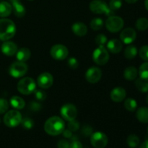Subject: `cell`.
<instances>
[{"instance_id":"cell-9","label":"cell","mask_w":148,"mask_h":148,"mask_svg":"<svg viewBox=\"0 0 148 148\" xmlns=\"http://www.w3.org/2000/svg\"><path fill=\"white\" fill-rule=\"evenodd\" d=\"M50 54L56 60H64L69 55V50L64 45L56 44L51 48Z\"/></svg>"},{"instance_id":"cell-43","label":"cell","mask_w":148,"mask_h":148,"mask_svg":"<svg viewBox=\"0 0 148 148\" xmlns=\"http://www.w3.org/2000/svg\"><path fill=\"white\" fill-rule=\"evenodd\" d=\"M64 134V136L66 138H69V137H72V132L70 130H64V132H62Z\"/></svg>"},{"instance_id":"cell-34","label":"cell","mask_w":148,"mask_h":148,"mask_svg":"<svg viewBox=\"0 0 148 148\" xmlns=\"http://www.w3.org/2000/svg\"><path fill=\"white\" fill-rule=\"evenodd\" d=\"M22 126L26 130H30L34 127V121L30 118H25L22 120Z\"/></svg>"},{"instance_id":"cell-16","label":"cell","mask_w":148,"mask_h":148,"mask_svg":"<svg viewBox=\"0 0 148 148\" xmlns=\"http://www.w3.org/2000/svg\"><path fill=\"white\" fill-rule=\"evenodd\" d=\"M1 52L7 56H12L16 54L17 51V46L14 42L6 40L2 43L1 47Z\"/></svg>"},{"instance_id":"cell-35","label":"cell","mask_w":148,"mask_h":148,"mask_svg":"<svg viewBox=\"0 0 148 148\" xmlns=\"http://www.w3.org/2000/svg\"><path fill=\"white\" fill-rule=\"evenodd\" d=\"M95 43L98 46H104L107 43V37L103 34H98L95 37Z\"/></svg>"},{"instance_id":"cell-4","label":"cell","mask_w":148,"mask_h":148,"mask_svg":"<svg viewBox=\"0 0 148 148\" xmlns=\"http://www.w3.org/2000/svg\"><path fill=\"white\" fill-rule=\"evenodd\" d=\"M4 123L7 127H16L18 125H20L22 122V115L18 110H11L7 112L4 115Z\"/></svg>"},{"instance_id":"cell-31","label":"cell","mask_w":148,"mask_h":148,"mask_svg":"<svg viewBox=\"0 0 148 148\" xmlns=\"http://www.w3.org/2000/svg\"><path fill=\"white\" fill-rule=\"evenodd\" d=\"M90 27L94 30H99L102 29L103 26V21L100 17H96L91 20L90 22Z\"/></svg>"},{"instance_id":"cell-19","label":"cell","mask_w":148,"mask_h":148,"mask_svg":"<svg viewBox=\"0 0 148 148\" xmlns=\"http://www.w3.org/2000/svg\"><path fill=\"white\" fill-rule=\"evenodd\" d=\"M138 76V71L135 66H130L126 68L124 72V77L127 80L132 81L137 79Z\"/></svg>"},{"instance_id":"cell-11","label":"cell","mask_w":148,"mask_h":148,"mask_svg":"<svg viewBox=\"0 0 148 148\" xmlns=\"http://www.w3.org/2000/svg\"><path fill=\"white\" fill-rule=\"evenodd\" d=\"M108 139L104 133L96 132L91 135L90 143L95 148H104L107 145Z\"/></svg>"},{"instance_id":"cell-1","label":"cell","mask_w":148,"mask_h":148,"mask_svg":"<svg viewBox=\"0 0 148 148\" xmlns=\"http://www.w3.org/2000/svg\"><path fill=\"white\" fill-rule=\"evenodd\" d=\"M65 128L63 119L59 116H51L48 119L44 124V130L51 136H56L62 134Z\"/></svg>"},{"instance_id":"cell-24","label":"cell","mask_w":148,"mask_h":148,"mask_svg":"<svg viewBox=\"0 0 148 148\" xmlns=\"http://www.w3.org/2000/svg\"><path fill=\"white\" fill-rule=\"evenodd\" d=\"M136 117L139 121L144 124L148 123V108L141 107L139 108L136 113Z\"/></svg>"},{"instance_id":"cell-14","label":"cell","mask_w":148,"mask_h":148,"mask_svg":"<svg viewBox=\"0 0 148 148\" xmlns=\"http://www.w3.org/2000/svg\"><path fill=\"white\" fill-rule=\"evenodd\" d=\"M136 38H137L136 31L132 27H127L120 33V40L125 44H131L135 40Z\"/></svg>"},{"instance_id":"cell-7","label":"cell","mask_w":148,"mask_h":148,"mask_svg":"<svg viewBox=\"0 0 148 148\" xmlns=\"http://www.w3.org/2000/svg\"><path fill=\"white\" fill-rule=\"evenodd\" d=\"M27 70H28V67L25 62L17 61L10 65L9 68V73L13 77L20 78L25 76Z\"/></svg>"},{"instance_id":"cell-25","label":"cell","mask_w":148,"mask_h":148,"mask_svg":"<svg viewBox=\"0 0 148 148\" xmlns=\"http://www.w3.org/2000/svg\"><path fill=\"white\" fill-rule=\"evenodd\" d=\"M124 56L128 59H133L137 55V49L134 45H129L124 50Z\"/></svg>"},{"instance_id":"cell-47","label":"cell","mask_w":148,"mask_h":148,"mask_svg":"<svg viewBox=\"0 0 148 148\" xmlns=\"http://www.w3.org/2000/svg\"><path fill=\"white\" fill-rule=\"evenodd\" d=\"M9 1H11L12 3V2H14V1H19V0H9Z\"/></svg>"},{"instance_id":"cell-44","label":"cell","mask_w":148,"mask_h":148,"mask_svg":"<svg viewBox=\"0 0 148 148\" xmlns=\"http://www.w3.org/2000/svg\"><path fill=\"white\" fill-rule=\"evenodd\" d=\"M139 148H148V140H145L144 143H142Z\"/></svg>"},{"instance_id":"cell-49","label":"cell","mask_w":148,"mask_h":148,"mask_svg":"<svg viewBox=\"0 0 148 148\" xmlns=\"http://www.w3.org/2000/svg\"><path fill=\"white\" fill-rule=\"evenodd\" d=\"M147 133H148V127H147Z\"/></svg>"},{"instance_id":"cell-41","label":"cell","mask_w":148,"mask_h":148,"mask_svg":"<svg viewBox=\"0 0 148 148\" xmlns=\"http://www.w3.org/2000/svg\"><path fill=\"white\" fill-rule=\"evenodd\" d=\"M58 148H69V143L68 141L64 140H62L58 143Z\"/></svg>"},{"instance_id":"cell-40","label":"cell","mask_w":148,"mask_h":148,"mask_svg":"<svg viewBox=\"0 0 148 148\" xmlns=\"http://www.w3.org/2000/svg\"><path fill=\"white\" fill-rule=\"evenodd\" d=\"M30 108L33 111H38L41 108V105L38 102H37V101H32L30 104Z\"/></svg>"},{"instance_id":"cell-26","label":"cell","mask_w":148,"mask_h":148,"mask_svg":"<svg viewBox=\"0 0 148 148\" xmlns=\"http://www.w3.org/2000/svg\"><path fill=\"white\" fill-rule=\"evenodd\" d=\"M124 106L126 110H127L129 111H131V112H133V111H134L137 109V103L134 98H128L124 101Z\"/></svg>"},{"instance_id":"cell-51","label":"cell","mask_w":148,"mask_h":148,"mask_svg":"<svg viewBox=\"0 0 148 148\" xmlns=\"http://www.w3.org/2000/svg\"><path fill=\"white\" fill-rule=\"evenodd\" d=\"M147 85H148V81H147Z\"/></svg>"},{"instance_id":"cell-42","label":"cell","mask_w":148,"mask_h":148,"mask_svg":"<svg viewBox=\"0 0 148 148\" xmlns=\"http://www.w3.org/2000/svg\"><path fill=\"white\" fill-rule=\"evenodd\" d=\"M69 148H82V145L79 141H73L69 144Z\"/></svg>"},{"instance_id":"cell-5","label":"cell","mask_w":148,"mask_h":148,"mask_svg":"<svg viewBox=\"0 0 148 148\" xmlns=\"http://www.w3.org/2000/svg\"><path fill=\"white\" fill-rule=\"evenodd\" d=\"M90 10L95 14H105L107 16H112L114 11L109 8L106 3L101 0H93L90 3Z\"/></svg>"},{"instance_id":"cell-29","label":"cell","mask_w":148,"mask_h":148,"mask_svg":"<svg viewBox=\"0 0 148 148\" xmlns=\"http://www.w3.org/2000/svg\"><path fill=\"white\" fill-rule=\"evenodd\" d=\"M137 30L140 31H145L148 29V20L145 17H141L137 20L135 24Z\"/></svg>"},{"instance_id":"cell-2","label":"cell","mask_w":148,"mask_h":148,"mask_svg":"<svg viewBox=\"0 0 148 148\" xmlns=\"http://www.w3.org/2000/svg\"><path fill=\"white\" fill-rule=\"evenodd\" d=\"M16 33V25L12 20L4 17L0 19V40L3 41L12 38Z\"/></svg>"},{"instance_id":"cell-36","label":"cell","mask_w":148,"mask_h":148,"mask_svg":"<svg viewBox=\"0 0 148 148\" xmlns=\"http://www.w3.org/2000/svg\"><path fill=\"white\" fill-rule=\"evenodd\" d=\"M9 108V103L4 98H0V114H4Z\"/></svg>"},{"instance_id":"cell-33","label":"cell","mask_w":148,"mask_h":148,"mask_svg":"<svg viewBox=\"0 0 148 148\" xmlns=\"http://www.w3.org/2000/svg\"><path fill=\"white\" fill-rule=\"evenodd\" d=\"M139 55L143 60L148 62V45L142 46L139 51Z\"/></svg>"},{"instance_id":"cell-10","label":"cell","mask_w":148,"mask_h":148,"mask_svg":"<svg viewBox=\"0 0 148 148\" xmlns=\"http://www.w3.org/2000/svg\"><path fill=\"white\" fill-rule=\"evenodd\" d=\"M60 114L62 119L67 121H73L77 116L76 106L72 103H66L61 108Z\"/></svg>"},{"instance_id":"cell-27","label":"cell","mask_w":148,"mask_h":148,"mask_svg":"<svg viewBox=\"0 0 148 148\" xmlns=\"http://www.w3.org/2000/svg\"><path fill=\"white\" fill-rule=\"evenodd\" d=\"M138 75L142 79L148 81V62H145L140 66Z\"/></svg>"},{"instance_id":"cell-30","label":"cell","mask_w":148,"mask_h":148,"mask_svg":"<svg viewBox=\"0 0 148 148\" xmlns=\"http://www.w3.org/2000/svg\"><path fill=\"white\" fill-rule=\"evenodd\" d=\"M127 143L131 148H135L140 144V139L135 134H131L127 139Z\"/></svg>"},{"instance_id":"cell-39","label":"cell","mask_w":148,"mask_h":148,"mask_svg":"<svg viewBox=\"0 0 148 148\" xmlns=\"http://www.w3.org/2000/svg\"><path fill=\"white\" fill-rule=\"evenodd\" d=\"M69 130L70 131H77L79 129V124L76 120H73V121H69Z\"/></svg>"},{"instance_id":"cell-13","label":"cell","mask_w":148,"mask_h":148,"mask_svg":"<svg viewBox=\"0 0 148 148\" xmlns=\"http://www.w3.org/2000/svg\"><path fill=\"white\" fill-rule=\"evenodd\" d=\"M53 83V77L49 72H43L37 78V85L41 89H48Z\"/></svg>"},{"instance_id":"cell-45","label":"cell","mask_w":148,"mask_h":148,"mask_svg":"<svg viewBox=\"0 0 148 148\" xmlns=\"http://www.w3.org/2000/svg\"><path fill=\"white\" fill-rule=\"evenodd\" d=\"M125 1H127V3H129V4H134V3L137 2L138 0H125Z\"/></svg>"},{"instance_id":"cell-23","label":"cell","mask_w":148,"mask_h":148,"mask_svg":"<svg viewBox=\"0 0 148 148\" xmlns=\"http://www.w3.org/2000/svg\"><path fill=\"white\" fill-rule=\"evenodd\" d=\"M12 7V5L7 1H1L0 2V17H7L10 15Z\"/></svg>"},{"instance_id":"cell-12","label":"cell","mask_w":148,"mask_h":148,"mask_svg":"<svg viewBox=\"0 0 148 148\" xmlns=\"http://www.w3.org/2000/svg\"><path fill=\"white\" fill-rule=\"evenodd\" d=\"M102 77V71L97 66H92L87 70L85 79L91 84H95L99 82Z\"/></svg>"},{"instance_id":"cell-3","label":"cell","mask_w":148,"mask_h":148,"mask_svg":"<svg viewBox=\"0 0 148 148\" xmlns=\"http://www.w3.org/2000/svg\"><path fill=\"white\" fill-rule=\"evenodd\" d=\"M36 82L31 77L22 78L17 85V90L23 95H30L36 90Z\"/></svg>"},{"instance_id":"cell-37","label":"cell","mask_w":148,"mask_h":148,"mask_svg":"<svg viewBox=\"0 0 148 148\" xmlns=\"http://www.w3.org/2000/svg\"><path fill=\"white\" fill-rule=\"evenodd\" d=\"M35 97L38 101H43L46 98V93L43 90H38L34 91Z\"/></svg>"},{"instance_id":"cell-48","label":"cell","mask_w":148,"mask_h":148,"mask_svg":"<svg viewBox=\"0 0 148 148\" xmlns=\"http://www.w3.org/2000/svg\"><path fill=\"white\" fill-rule=\"evenodd\" d=\"M146 101H147V104H148V94H147V97H146Z\"/></svg>"},{"instance_id":"cell-17","label":"cell","mask_w":148,"mask_h":148,"mask_svg":"<svg viewBox=\"0 0 148 148\" xmlns=\"http://www.w3.org/2000/svg\"><path fill=\"white\" fill-rule=\"evenodd\" d=\"M107 49L112 53H118L121 51L123 43L116 38L111 39L107 42Z\"/></svg>"},{"instance_id":"cell-46","label":"cell","mask_w":148,"mask_h":148,"mask_svg":"<svg viewBox=\"0 0 148 148\" xmlns=\"http://www.w3.org/2000/svg\"><path fill=\"white\" fill-rule=\"evenodd\" d=\"M145 7L146 10L148 11V0H145Z\"/></svg>"},{"instance_id":"cell-8","label":"cell","mask_w":148,"mask_h":148,"mask_svg":"<svg viewBox=\"0 0 148 148\" xmlns=\"http://www.w3.org/2000/svg\"><path fill=\"white\" fill-rule=\"evenodd\" d=\"M124 25V20L118 16H110L106 22V29L111 33H118L123 28Z\"/></svg>"},{"instance_id":"cell-32","label":"cell","mask_w":148,"mask_h":148,"mask_svg":"<svg viewBox=\"0 0 148 148\" xmlns=\"http://www.w3.org/2000/svg\"><path fill=\"white\" fill-rule=\"evenodd\" d=\"M122 6L121 0H111L109 3V8L113 11H116L119 10Z\"/></svg>"},{"instance_id":"cell-21","label":"cell","mask_w":148,"mask_h":148,"mask_svg":"<svg viewBox=\"0 0 148 148\" xmlns=\"http://www.w3.org/2000/svg\"><path fill=\"white\" fill-rule=\"evenodd\" d=\"M10 105L15 110H21L25 106V102L21 97L14 95L10 99Z\"/></svg>"},{"instance_id":"cell-18","label":"cell","mask_w":148,"mask_h":148,"mask_svg":"<svg viewBox=\"0 0 148 148\" xmlns=\"http://www.w3.org/2000/svg\"><path fill=\"white\" fill-rule=\"evenodd\" d=\"M72 30L75 35L82 37L87 34L88 27L84 23H81V22H77L72 25Z\"/></svg>"},{"instance_id":"cell-22","label":"cell","mask_w":148,"mask_h":148,"mask_svg":"<svg viewBox=\"0 0 148 148\" xmlns=\"http://www.w3.org/2000/svg\"><path fill=\"white\" fill-rule=\"evenodd\" d=\"M12 10L14 12V14H15V16H17V17H24L26 12L25 8L23 4L19 2V1L12 2Z\"/></svg>"},{"instance_id":"cell-50","label":"cell","mask_w":148,"mask_h":148,"mask_svg":"<svg viewBox=\"0 0 148 148\" xmlns=\"http://www.w3.org/2000/svg\"><path fill=\"white\" fill-rule=\"evenodd\" d=\"M29 1H33V0H29Z\"/></svg>"},{"instance_id":"cell-38","label":"cell","mask_w":148,"mask_h":148,"mask_svg":"<svg viewBox=\"0 0 148 148\" xmlns=\"http://www.w3.org/2000/svg\"><path fill=\"white\" fill-rule=\"evenodd\" d=\"M67 64L71 69H77V68L78 67V66H79V63H78L77 59L75 57L69 58V60H68Z\"/></svg>"},{"instance_id":"cell-15","label":"cell","mask_w":148,"mask_h":148,"mask_svg":"<svg viewBox=\"0 0 148 148\" xmlns=\"http://www.w3.org/2000/svg\"><path fill=\"white\" fill-rule=\"evenodd\" d=\"M127 96V92L124 88L121 87H116L111 90L110 97L115 103H120L124 101Z\"/></svg>"},{"instance_id":"cell-6","label":"cell","mask_w":148,"mask_h":148,"mask_svg":"<svg viewBox=\"0 0 148 148\" xmlns=\"http://www.w3.org/2000/svg\"><path fill=\"white\" fill-rule=\"evenodd\" d=\"M92 60L96 64L104 65L109 60V53L104 46H99L92 53Z\"/></svg>"},{"instance_id":"cell-20","label":"cell","mask_w":148,"mask_h":148,"mask_svg":"<svg viewBox=\"0 0 148 148\" xmlns=\"http://www.w3.org/2000/svg\"><path fill=\"white\" fill-rule=\"evenodd\" d=\"M31 56V52L30 49L27 48H21L19 50H17L16 53V57L17 59L20 62H25L26 61L28 60Z\"/></svg>"},{"instance_id":"cell-28","label":"cell","mask_w":148,"mask_h":148,"mask_svg":"<svg viewBox=\"0 0 148 148\" xmlns=\"http://www.w3.org/2000/svg\"><path fill=\"white\" fill-rule=\"evenodd\" d=\"M136 88L138 89L139 91L142 92H148V85L147 81L142 79L141 78L136 79L135 81Z\"/></svg>"}]
</instances>
